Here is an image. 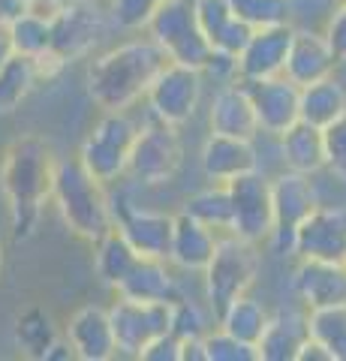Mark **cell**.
I'll use <instances>...</instances> for the list:
<instances>
[{
	"label": "cell",
	"mask_w": 346,
	"mask_h": 361,
	"mask_svg": "<svg viewBox=\"0 0 346 361\" xmlns=\"http://www.w3.org/2000/svg\"><path fill=\"white\" fill-rule=\"evenodd\" d=\"M54 169H58V157L42 135H18L4 148L0 190H4L16 238H30L37 232L46 202H51Z\"/></svg>",
	"instance_id": "obj_1"
},
{
	"label": "cell",
	"mask_w": 346,
	"mask_h": 361,
	"mask_svg": "<svg viewBox=\"0 0 346 361\" xmlns=\"http://www.w3.org/2000/svg\"><path fill=\"white\" fill-rule=\"evenodd\" d=\"M166 61L169 58L163 49L148 37L121 42L87 63V97L103 111H130L139 99H144L154 75L163 70Z\"/></svg>",
	"instance_id": "obj_2"
},
{
	"label": "cell",
	"mask_w": 346,
	"mask_h": 361,
	"mask_svg": "<svg viewBox=\"0 0 346 361\" xmlns=\"http://www.w3.org/2000/svg\"><path fill=\"white\" fill-rule=\"evenodd\" d=\"M51 202L66 229L87 244H97L106 232L115 229V205L106 193V184L87 172L79 157L58 160Z\"/></svg>",
	"instance_id": "obj_3"
},
{
	"label": "cell",
	"mask_w": 346,
	"mask_h": 361,
	"mask_svg": "<svg viewBox=\"0 0 346 361\" xmlns=\"http://www.w3.org/2000/svg\"><path fill=\"white\" fill-rule=\"evenodd\" d=\"M51 45L49 54L37 58L42 78L54 75L63 66L85 61L99 49L111 27L109 9L97 6V0H66L51 18Z\"/></svg>",
	"instance_id": "obj_4"
},
{
	"label": "cell",
	"mask_w": 346,
	"mask_h": 361,
	"mask_svg": "<svg viewBox=\"0 0 346 361\" xmlns=\"http://www.w3.org/2000/svg\"><path fill=\"white\" fill-rule=\"evenodd\" d=\"M136 133H139V123L130 118V111H103V118L85 135L79 148V163L97 180H103L106 187L115 184V180L127 175Z\"/></svg>",
	"instance_id": "obj_5"
},
{
	"label": "cell",
	"mask_w": 346,
	"mask_h": 361,
	"mask_svg": "<svg viewBox=\"0 0 346 361\" xmlns=\"http://www.w3.org/2000/svg\"><path fill=\"white\" fill-rule=\"evenodd\" d=\"M144 37L154 39L172 63H184L193 70H202L211 58V45L202 27L196 21L193 0H166L151 16Z\"/></svg>",
	"instance_id": "obj_6"
},
{
	"label": "cell",
	"mask_w": 346,
	"mask_h": 361,
	"mask_svg": "<svg viewBox=\"0 0 346 361\" xmlns=\"http://www.w3.org/2000/svg\"><path fill=\"white\" fill-rule=\"evenodd\" d=\"M256 277H259V250H256V244L226 232V238L217 241V250L202 271L205 298L211 310L220 313L232 298L250 292Z\"/></svg>",
	"instance_id": "obj_7"
},
{
	"label": "cell",
	"mask_w": 346,
	"mask_h": 361,
	"mask_svg": "<svg viewBox=\"0 0 346 361\" xmlns=\"http://www.w3.org/2000/svg\"><path fill=\"white\" fill-rule=\"evenodd\" d=\"M181 163H184V145L181 135H178V127H169V123L154 118L142 123L130 151L127 175H132L144 187H166L181 172Z\"/></svg>",
	"instance_id": "obj_8"
},
{
	"label": "cell",
	"mask_w": 346,
	"mask_h": 361,
	"mask_svg": "<svg viewBox=\"0 0 346 361\" xmlns=\"http://www.w3.org/2000/svg\"><path fill=\"white\" fill-rule=\"evenodd\" d=\"M271 205H274V232L268 244L277 256H292L295 229L310 217V211L322 205L314 175H301L286 169L271 180Z\"/></svg>",
	"instance_id": "obj_9"
},
{
	"label": "cell",
	"mask_w": 346,
	"mask_h": 361,
	"mask_svg": "<svg viewBox=\"0 0 346 361\" xmlns=\"http://www.w3.org/2000/svg\"><path fill=\"white\" fill-rule=\"evenodd\" d=\"M202 87H205L202 70L166 61V66L154 75L148 94H144L151 118L169 123V127H181V123H187L196 115L199 103H202Z\"/></svg>",
	"instance_id": "obj_10"
},
{
	"label": "cell",
	"mask_w": 346,
	"mask_h": 361,
	"mask_svg": "<svg viewBox=\"0 0 346 361\" xmlns=\"http://www.w3.org/2000/svg\"><path fill=\"white\" fill-rule=\"evenodd\" d=\"M232 196V235L250 241L268 244L274 232V205H271V178H265L259 169L229 180Z\"/></svg>",
	"instance_id": "obj_11"
},
{
	"label": "cell",
	"mask_w": 346,
	"mask_h": 361,
	"mask_svg": "<svg viewBox=\"0 0 346 361\" xmlns=\"http://www.w3.org/2000/svg\"><path fill=\"white\" fill-rule=\"evenodd\" d=\"M109 310V322L115 331L118 355L139 358V353L154 337L169 331V304L160 301H136L118 295V301Z\"/></svg>",
	"instance_id": "obj_12"
},
{
	"label": "cell",
	"mask_w": 346,
	"mask_h": 361,
	"mask_svg": "<svg viewBox=\"0 0 346 361\" xmlns=\"http://www.w3.org/2000/svg\"><path fill=\"white\" fill-rule=\"evenodd\" d=\"M292 256L298 259H346V205H316L295 229Z\"/></svg>",
	"instance_id": "obj_13"
},
{
	"label": "cell",
	"mask_w": 346,
	"mask_h": 361,
	"mask_svg": "<svg viewBox=\"0 0 346 361\" xmlns=\"http://www.w3.org/2000/svg\"><path fill=\"white\" fill-rule=\"evenodd\" d=\"M115 229L124 235L127 244L144 259H166L169 262L175 214L139 208V205H115Z\"/></svg>",
	"instance_id": "obj_14"
},
{
	"label": "cell",
	"mask_w": 346,
	"mask_h": 361,
	"mask_svg": "<svg viewBox=\"0 0 346 361\" xmlns=\"http://www.w3.org/2000/svg\"><path fill=\"white\" fill-rule=\"evenodd\" d=\"M250 90V103L256 111L259 133L280 135L298 121V103H301V87L286 75L259 78V82H244Z\"/></svg>",
	"instance_id": "obj_15"
},
{
	"label": "cell",
	"mask_w": 346,
	"mask_h": 361,
	"mask_svg": "<svg viewBox=\"0 0 346 361\" xmlns=\"http://www.w3.org/2000/svg\"><path fill=\"white\" fill-rule=\"evenodd\" d=\"M295 25H271V27H256L250 33L247 45L238 51V78L241 82H259V78L283 75L289 42H292Z\"/></svg>",
	"instance_id": "obj_16"
},
{
	"label": "cell",
	"mask_w": 346,
	"mask_h": 361,
	"mask_svg": "<svg viewBox=\"0 0 346 361\" xmlns=\"http://www.w3.org/2000/svg\"><path fill=\"white\" fill-rule=\"evenodd\" d=\"M63 337L70 341L75 358L82 361H111L118 355L115 331L109 322V310L99 304H85L63 325Z\"/></svg>",
	"instance_id": "obj_17"
},
{
	"label": "cell",
	"mask_w": 346,
	"mask_h": 361,
	"mask_svg": "<svg viewBox=\"0 0 346 361\" xmlns=\"http://www.w3.org/2000/svg\"><path fill=\"white\" fill-rule=\"evenodd\" d=\"M199 166L202 175L211 184H229L247 172L259 169V154H256L253 139H235V135H217L211 133L202 154H199Z\"/></svg>",
	"instance_id": "obj_18"
},
{
	"label": "cell",
	"mask_w": 346,
	"mask_h": 361,
	"mask_svg": "<svg viewBox=\"0 0 346 361\" xmlns=\"http://www.w3.org/2000/svg\"><path fill=\"white\" fill-rule=\"evenodd\" d=\"M292 289L307 310L346 304V262L301 259L292 277Z\"/></svg>",
	"instance_id": "obj_19"
},
{
	"label": "cell",
	"mask_w": 346,
	"mask_h": 361,
	"mask_svg": "<svg viewBox=\"0 0 346 361\" xmlns=\"http://www.w3.org/2000/svg\"><path fill=\"white\" fill-rule=\"evenodd\" d=\"M334 70H338V58H334L331 45L322 37V30L295 27L292 42H289L283 75L292 78L298 87H304V85L319 82V78L334 75Z\"/></svg>",
	"instance_id": "obj_20"
},
{
	"label": "cell",
	"mask_w": 346,
	"mask_h": 361,
	"mask_svg": "<svg viewBox=\"0 0 346 361\" xmlns=\"http://www.w3.org/2000/svg\"><path fill=\"white\" fill-rule=\"evenodd\" d=\"M208 127L217 135H235V139H256L259 135L247 85L229 82L217 90L208 106Z\"/></svg>",
	"instance_id": "obj_21"
},
{
	"label": "cell",
	"mask_w": 346,
	"mask_h": 361,
	"mask_svg": "<svg viewBox=\"0 0 346 361\" xmlns=\"http://www.w3.org/2000/svg\"><path fill=\"white\" fill-rule=\"evenodd\" d=\"M193 6H196V21L205 33L211 51L238 58V51L247 45L253 27L232 13L229 0H193Z\"/></svg>",
	"instance_id": "obj_22"
},
{
	"label": "cell",
	"mask_w": 346,
	"mask_h": 361,
	"mask_svg": "<svg viewBox=\"0 0 346 361\" xmlns=\"http://www.w3.org/2000/svg\"><path fill=\"white\" fill-rule=\"evenodd\" d=\"M217 232L208 229L205 223L193 220L190 214H175V229H172V247H169V262L187 274H202L211 256L217 250Z\"/></svg>",
	"instance_id": "obj_23"
},
{
	"label": "cell",
	"mask_w": 346,
	"mask_h": 361,
	"mask_svg": "<svg viewBox=\"0 0 346 361\" xmlns=\"http://www.w3.org/2000/svg\"><path fill=\"white\" fill-rule=\"evenodd\" d=\"M115 292L124 298L160 301V304H172L184 295L169 262H166V259H144V256L136 259V265L130 268V274L121 280V286Z\"/></svg>",
	"instance_id": "obj_24"
},
{
	"label": "cell",
	"mask_w": 346,
	"mask_h": 361,
	"mask_svg": "<svg viewBox=\"0 0 346 361\" xmlns=\"http://www.w3.org/2000/svg\"><path fill=\"white\" fill-rule=\"evenodd\" d=\"M307 337V313L277 310L268 316L265 331L256 341V353H259V361H295L298 349Z\"/></svg>",
	"instance_id": "obj_25"
},
{
	"label": "cell",
	"mask_w": 346,
	"mask_h": 361,
	"mask_svg": "<svg viewBox=\"0 0 346 361\" xmlns=\"http://www.w3.org/2000/svg\"><path fill=\"white\" fill-rule=\"evenodd\" d=\"M277 139H280V157L286 169L301 172V175H319L326 169V139H322L319 127L295 121Z\"/></svg>",
	"instance_id": "obj_26"
},
{
	"label": "cell",
	"mask_w": 346,
	"mask_h": 361,
	"mask_svg": "<svg viewBox=\"0 0 346 361\" xmlns=\"http://www.w3.org/2000/svg\"><path fill=\"white\" fill-rule=\"evenodd\" d=\"M343 115H346V85L340 78L328 75V78H319V82L301 87L298 121L326 130Z\"/></svg>",
	"instance_id": "obj_27"
},
{
	"label": "cell",
	"mask_w": 346,
	"mask_h": 361,
	"mask_svg": "<svg viewBox=\"0 0 346 361\" xmlns=\"http://www.w3.org/2000/svg\"><path fill=\"white\" fill-rule=\"evenodd\" d=\"M39 82V63L33 58H25V54H13L0 66V115H13Z\"/></svg>",
	"instance_id": "obj_28"
},
{
	"label": "cell",
	"mask_w": 346,
	"mask_h": 361,
	"mask_svg": "<svg viewBox=\"0 0 346 361\" xmlns=\"http://www.w3.org/2000/svg\"><path fill=\"white\" fill-rule=\"evenodd\" d=\"M268 316H271V313H268L253 295L244 292V295L232 298L226 307L217 313V325L223 331H229L232 337H238V341L256 346V341L262 337L265 325H268Z\"/></svg>",
	"instance_id": "obj_29"
},
{
	"label": "cell",
	"mask_w": 346,
	"mask_h": 361,
	"mask_svg": "<svg viewBox=\"0 0 346 361\" xmlns=\"http://www.w3.org/2000/svg\"><path fill=\"white\" fill-rule=\"evenodd\" d=\"M136 259H139V253L127 244V238L118 229L106 232L103 238L94 244V268H97V277L103 280L106 286H111V289L121 286V280L130 274V268L136 265Z\"/></svg>",
	"instance_id": "obj_30"
},
{
	"label": "cell",
	"mask_w": 346,
	"mask_h": 361,
	"mask_svg": "<svg viewBox=\"0 0 346 361\" xmlns=\"http://www.w3.org/2000/svg\"><path fill=\"white\" fill-rule=\"evenodd\" d=\"M58 325H54L51 316L42 310V307H30L25 310L16 319V329H13V341L16 349L27 358H42L46 349L58 341Z\"/></svg>",
	"instance_id": "obj_31"
},
{
	"label": "cell",
	"mask_w": 346,
	"mask_h": 361,
	"mask_svg": "<svg viewBox=\"0 0 346 361\" xmlns=\"http://www.w3.org/2000/svg\"><path fill=\"white\" fill-rule=\"evenodd\" d=\"M184 214L214 232H232V196L226 184H211L184 202Z\"/></svg>",
	"instance_id": "obj_32"
},
{
	"label": "cell",
	"mask_w": 346,
	"mask_h": 361,
	"mask_svg": "<svg viewBox=\"0 0 346 361\" xmlns=\"http://www.w3.org/2000/svg\"><path fill=\"white\" fill-rule=\"evenodd\" d=\"M307 331L328 349L331 361H346V304L307 310Z\"/></svg>",
	"instance_id": "obj_33"
},
{
	"label": "cell",
	"mask_w": 346,
	"mask_h": 361,
	"mask_svg": "<svg viewBox=\"0 0 346 361\" xmlns=\"http://www.w3.org/2000/svg\"><path fill=\"white\" fill-rule=\"evenodd\" d=\"M9 39H13V54H25V58H33V61L49 54V45H51L49 16L27 9L25 16L9 21Z\"/></svg>",
	"instance_id": "obj_34"
},
{
	"label": "cell",
	"mask_w": 346,
	"mask_h": 361,
	"mask_svg": "<svg viewBox=\"0 0 346 361\" xmlns=\"http://www.w3.org/2000/svg\"><path fill=\"white\" fill-rule=\"evenodd\" d=\"M232 13L256 30L271 25H289L295 16L292 0H229Z\"/></svg>",
	"instance_id": "obj_35"
},
{
	"label": "cell",
	"mask_w": 346,
	"mask_h": 361,
	"mask_svg": "<svg viewBox=\"0 0 346 361\" xmlns=\"http://www.w3.org/2000/svg\"><path fill=\"white\" fill-rule=\"evenodd\" d=\"M214 329L208 319L205 307L193 298H178L169 304V331L178 341H202V337Z\"/></svg>",
	"instance_id": "obj_36"
},
{
	"label": "cell",
	"mask_w": 346,
	"mask_h": 361,
	"mask_svg": "<svg viewBox=\"0 0 346 361\" xmlns=\"http://www.w3.org/2000/svg\"><path fill=\"white\" fill-rule=\"evenodd\" d=\"M202 346H205V361H259V353H256L253 343L238 341L229 331H223L220 325L202 337Z\"/></svg>",
	"instance_id": "obj_37"
},
{
	"label": "cell",
	"mask_w": 346,
	"mask_h": 361,
	"mask_svg": "<svg viewBox=\"0 0 346 361\" xmlns=\"http://www.w3.org/2000/svg\"><path fill=\"white\" fill-rule=\"evenodd\" d=\"M166 0H109V18L118 30H144Z\"/></svg>",
	"instance_id": "obj_38"
},
{
	"label": "cell",
	"mask_w": 346,
	"mask_h": 361,
	"mask_svg": "<svg viewBox=\"0 0 346 361\" xmlns=\"http://www.w3.org/2000/svg\"><path fill=\"white\" fill-rule=\"evenodd\" d=\"M326 139V172L346 187V115L322 130Z\"/></svg>",
	"instance_id": "obj_39"
},
{
	"label": "cell",
	"mask_w": 346,
	"mask_h": 361,
	"mask_svg": "<svg viewBox=\"0 0 346 361\" xmlns=\"http://www.w3.org/2000/svg\"><path fill=\"white\" fill-rule=\"evenodd\" d=\"M322 37L331 45L338 63H346V0H338V4L328 9V18H326V25H322Z\"/></svg>",
	"instance_id": "obj_40"
},
{
	"label": "cell",
	"mask_w": 346,
	"mask_h": 361,
	"mask_svg": "<svg viewBox=\"0 0 346 361\" xmlns=\"http://www.w3.org/2000/svg\"><path fill=\"white\" fill-rule=\"evenodd\" d=\"M139 358L142 361H181V341L172 331H166L160 337H154L139 353Z\"/></svg>",
	"instance_id": "obj_41"
},
{
	"label": "cell",
	"mask_w": 346,
	"mask_h": 361,
	"mask_svg": "<svg viewBox=\"0 0 346 361\" xmlns=\"http://www.w3.org/2000/svg\"><path fill=\"white\" fill-rule=\"evenodd\" d=\"M295 361H331V355H328V349L322 343H316L314 337H307V341L301 343Z\"/></svg>",
	"instance_id": "obj_42"
},
{
	"label": "cell",
	"mask_w": 346,
	"mask_h": 361,
	"mask_svg": "<svg viewBox=\"0 0 346 361\" xmlns=\"http://www.w3.org/2000/svg\"><path fill=\"white\" fill-rule=\"evenodd\" d=\"M30 9V0H0V21H16L18 16H25Z\"/></svg>",
	"instance_id": "obj_43"
},
{
	"label": "cell",
	"mask_w": 346,
	"mask_h": 361,
	"mask_svg": "<svg viewBox=\"0 0 346 361\" xmlns=\"http://www.w3.org/2000/svg\"><path fill=\"white\" fill-rule=\"evenodd\" d=\"M70 358H75V353L66 337H58V341L46 349V355H42V361H70Z\"/></svg>",
	"instance_id": "obj_44"
},
{
	"label": "cell",
	"mask_w": 346,
	"mask_h": 361,
	"mask_svg": "<svg viewBox=\"0 0 346 361\" xmlns=\"http://www.w3.org/2000/svg\"><path fill=\"white\" fill-rule=\"evenodd\" d=\"M181 361H205L202 341H181Z\"/></svg>",
	"instance_id": "obj_45"
},
{
	"label": "cell",
	"mask_w": 346,
	"mask_h": 361,
	"mask_svg": "<svg viewBox=\"0 0 346 361\" xmlns=\"http://www.w3.org/2000/svg\"><path fill=\"white\" fill-rule=\"evenodd\" d=\"M13 58V39H9V25L0 21V66Z\"/></svg>",
	"instance_id": "obj_46"
},
{
	"label": "cell",
	"mask_w": 346,
	"mask_h": 361,
	"mask_svg": "<svg viewBox=\"0 0 346 361\" xmlns=\"http://www.w3.org/2000/svg\"><path fill=\"white\" fill-rule=\"evenodd\" d=\"M63 4H66V0H30V9H33V13H42V16L51 18Z\"/></svg>",
	"instance_id": "obj_47"
},
{
	"label": "cell",
	"mask_w": 346,
	"mask_h": 361,
	"mask_svg": "<svg viewBox=\"0 0 346 361\" xmlns=\"http://www.w3.org/2000/svg\"><path fill=\"white\" fill-rule=\"evenodd\" d=\"M4 268H6V244H4V232H0V277H4Z\"/></svg>",
	"instance_id": "obj_48"
},
{
	"label": "cell",
	"mask_w": 346,
	"mask_h": 361,
	"mask_svg": "<svg viewBox=\"0 0 346 361\" xmlns=\"http://www.w3.org/2000/svg\"><path fill=\"white\" fill-rule=\"evenodd\" d=\"M97 4H99V0H97Z\"/></svg>",
	"instance_id": "obj_49"
},
{
	"label": "cell",
	"mask_w": 346,
	"mask_h": 361,
	"mask_svg": "<svg viewBox=\"0 0 346 361\" xmlns=\"http://www.w3.org/2000/svg\"><path fill=\"white\" fill-rule=\"evenodd\" d=\"M343 262H346V259H343Z\"/></svg>",
	"instance_id": "obj_50"
}]
</instances>
